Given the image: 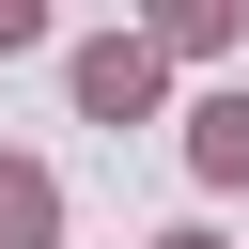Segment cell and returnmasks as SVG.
Returning a JSON list of instances; mask_svg holds the SVG:
<instances>
[{
  "instance_id": "cell-1",
  "label": "cell",
  "mask_w": 249,
  "mask_h": 249,
  "mask_svg": "<svg viewBox=\"0 0 249 249\" xmlns=\"http://www.w3.org/2000/svg\"><path fill=\"white\" fill-rule=\"evenodd\" d=\"M156 78H171V62H156L140 31H93V47H78V109H93V124H140Z\"/></svg>"
},
{
  "instance_id": "cell-2",
  "label": "cell",
  "mask_w": 249,
  "mask_h": 249,
  "mask_svg": "<svg viewBox=\"0 0 249 249\" xmlns=\"http://www.w3.org/2000/svg\"><path fill=\"white\" fill-rule=\"evenodd\" d=\"M187 171L202 187H249V93H202L187 109Z\"/></svg>"
},
{
  "instance_id": "cell-3",
  "label": "cell",
  "mask_w": 249,
  "mask_h": 249,
  "mask_svg": "<svg viewBox=\"0 0 249 249\" xmlns=\"http://www.w3.org/2000/svg\"><path fill=\"white\" fill-rule=\"evenodd\" d=\"M0 249H62V187H47V156H0Z\"/></svg>"
},
{
  "instance_id": "cell-4",
  "label": "cell",
  "mask_w": 249,
  "mask_h": 249,
  "mask_svg": "<svg viewBox=\"0 0 249 249\" xmlns=\"http://www.w3.org/2000/svg\"><path fill=\"white\" fill-rule=\"evenodd\" d=\"M140 47H156V62H218V47H233V0H171Z\"/></svg>"
},
{
  "instance_id": "cell-5",
  "label": "cell",
  "mask_w": 249,
  "mask_h": 249,
  "mask_svg": "<svg viewBox=\"0 0 249 249\" xmlns=\"http://www.w3.org/2000/svg\"><path fill=\"white\" fill-rule=\"evenodd\" d=\"M16 47H47V0H0V62H16Z\"/></svg>"
},
{
  "instance_id": "cell-6",
  "label": "cell",
  "mask_w": 249,
  "mask_h": 249,
  "mask_svg": "<svg viewBox=\"0 0 249 249\" xmlns=\"http://www.w3.org/2000/svg\"><path fill=\"white\" fill-rule=\"evenodd\" d=\"M156 249H218V233H156Z\"/></svg>"
}]
</instances>
